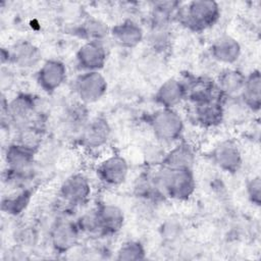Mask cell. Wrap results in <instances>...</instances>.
<instances>
[{"label": "cell", "mask_w": 261, "mask_h": 261, "mask_svg": "<svg viewBox=\"0 0 261 261\" xmlns=\"http://www.w3.org/2000/svg\"><path fill=\"white\" fill-rule=\"evenodd\" d=\"M246 192L250 202L256 206L261 204V178L259 175L251 178L246 187Z\"/></svg>", "instance_id": "29"}, {"label": "cell", "mask_w": 261, "mask_h": 261, "mask_svg": "<svg viewBox=\"0 0 261 261\" xmlns=\"http://www.w3.org/2000/svg\"><path fill=\"white\" fill-rule=\"evenodd\" d=\"M243 103L252 111H259L261 106V74L254 69L246 75L243 90L240 94Z\"/></svg>", "instance_id": "20"}, {"label": "cell", "mask_w": 261, "mask_h": 261, "mask_svg": "<svg viewBox=\"0 0 261 261\" xmlns=\"http://www.w3.org/2000/svg\"><path fill=\"white\" fill-rule=\"evenodd\" d=\"M211 159L221 170L236 173L242 165V153L239 146L230 140L218 143L212 150Z\"/></svg>", "instance_id": "6"}, {"label": "cell", "mask_w": 261, "mask_h": 261, "mask_svg": "<svg viewBox=\"0 0 261 261\" xmlns=\"http://www.w3.org/2000/svg\"><path fill=\"white\" fill-rule=\"evenodd\" d=\"M176 17L190 30L201 32L217 22L220 8L218 3L212 0H195L179 7Z\"/></svg>", "instance_id": "2"}, {"label": "cell", "mask_w": 261, "mask_h": 261, "mask_svg": "<svg viewBox=\"0 0 261 261\" xmlns=\"http://www.w3.org/2000/svg\"><path fill=\"white\" fill-rule=\"evenodd\" d=\"M36 99L33 95L20 93L6 104L7 118L12 122H18L24 127V122H28L31 115L35 112Z\"/></svg>", "instance_id": "17"}, {"label": "cell", "mask_w": 261, "mask_h": 261, "mask_svg": "<svg viewBox=\"0 0 261 261\" xmlns=\"http://www.w3.org/2000/svg\"><path fill=\"white\" fill-rule=\"evenodd\" d=\"M152 178L160 194L173 200H188L196 190V179L191 168H167L162 166Z\"/></svg>", "instance_id": "1"}, {"label": "cell", "mask_w": 261, "mask_h": 261, "mask_svg": "<svg viewBox=\"0 0 261 261\" xmlns=\"http://www.w3.org/2000/svg\"><path fill=\"white\" fill-rule=\"evenodd\" d=\"M111 135V127L106 118L96 116L88 120L80 134L81 143L84 147L97 149L104 146Z\"/></svg>", "instance_id": "7"}, {"label": "cell", "mask_w": 261, "mask_h": 261, "mask_svg": "<svg viewBox=\"0 0 261 261\" xmlns=\"http://www.w3.org/2000/svg\"><path fill=\"white\" fill-rule=\"evenodd\" d=\"M150 126L154 136L162 142H173L184 132L181 116L173 108H160L150 116Z\"/></svg>", "instance_id": "3"}, {"label": "cell", "mask_w": 261, "mask_h": 261, "mask_svg": "<svg viewBox=\"0 0 261 261\" xmlns=\"http://www.w3.org/2000/svg\"><path fill=\"white\" fill-rule=\"evenodd\" d=\"M212 57L221 63L232 64L234 63L241 55V45L240 43L230 36H222L216 39L211 48Z\"/></svg>", "instance_id": "19"}, {"label": "cell", "mask_w": 261, "mask_h": 261, "mask_svg": "<svg viewBox=\"0 0 261 261\" xmlns=\"http://www.w3.org/2000/svg\"><path fill=\"white\" fill-rule=\"evenodd\" d=\"M187 97L196 105L214 100H221L222 93L217 85L207 77H195L186 84Z\"/></svg>", "instance_id": "13"}, {"label": "cell", "mask_w": 261, "mask_h": 261, "mask_svg": "<svg viewBox=\"0 0 261 261\" xmlns=\"http://www.w3.org/2000/svg\"><path fill=\"white\" fill-rule=\"evenodd\" d=\"M81 231L87 233H101V228L97 216L96 209L83 214L76 221Z\"/></svg>", "instance_id": "28"}, {"label": "cell", "mask_w": 261, "mask_h": 261, "mask_svg": "<svg viewBox=\"0 0 261 261\" xmlns=\"http://www.w3.org/2000/svg\"><path fill=\"white\" fill-rule=\"evenodd\" d=\"M245 80L246 75L242 71L227 68L220 72L216 85L223 96H236L241 94Z\"/></svg>", "instance_id": "23"}, {"label": "cell", "mask_w": 261, "mask_h": 261, "mask_svg": "<svg viewBox=\"0 0 261 261\" xmlns=\"http://www.w3.org/2000/svg\"><path fill=\"white\" fill-rule=\"evenodd\" d=\"M66 79V66L57 59L46 60L37 72L38 85L47 93L57 90Z\"/></svg>", "instance_id": "9"}, {"label": "cell", "mask_w": 261, "mask_h": 261, "mask_svg": "<svg viewBox=\"0 0 261 261\" xmlns=\"http://www.w3.org/2000/svg\"><path fill=\"white\" fill-rule=\"evenodd\" d=\"M89 118L86 104L76 103L67 109L65 113L64 124L65 127H67L70 132H76L81 134Z\"/></svg>", "instance_id": "26"}, {"label": "cell", "mask_w": 261, "mask_h": 261, "mask_svg": "<svg viewBox=\"0 0 261 261\" xmlns=\"http://www.w3.org/2000/svg\"><path fill=\"white\" fill-rule=\"evenodd\" d=\"M33 192L29 189L22 190L17 194L7 196L2 199L1 209L9 215H18L29 206Z\"/></svg>", "instance_id": "25"}, {"label": "cell", "mask_w": 261, "mask_h": 261, "mask_svg": "<svg viewBox=\"0 0 261 261\" xmlns=\"http://www.w3.org/2000/svg\"><path fill=\"white\" fill-rule=\"evenodd\" d=\"M36 150L20 143H14L7 147L5 161L7 164V180L20 181L30 174L34 162Z\"/></svg>", "instance_id": "4"}, {"label": "cell", "mask_w": 261, "mask_h": 261, "mask_svg": "<svg viewBox=\"0 0 261 261\" xmlns=\"http://www.w3.org/2000/svg\"><path fill=\"white\" fill-rule=\"evenodd\" d=\"M224 109L221 100H214L195 105L196 120L203 126H215L221 123Z\"/></svg>", "instance_id": "21"}, {"label": "cell", "mask_w": 261, "mask_h": 261, "mask_svg": "<svg viewBox=\"0 0 261 261\" xmlns=\"http://www.w3.org/2000/svg\"><path fill=\"white\" fill-rule=\"evenodd\" d=\"M80 38L86 40V42H101L110 33L107 25L95 18H89L82 22L75 30Z\"/></svg>", "instance_id": "24"}, {"label": "cell", "mask_w": 261, "mask_h": 261, "mask_svg": "<svg viewBox=\"0 0 261 261\" xmlns=\"http://www.w3.org/2000/svg\"><path fill=\"white\" fill-rule=\"evenodd\" d=\"M195 162V153L188 144L181 143L171 149L162 159V166L167 168H191Z\"/></svg>", "instance_id": "22"}, {"label": "cell", "mask_w": 261, "mask_h": 261, "mask_svg": "<svg viewBox=\"0 0 261 261\" xmlns=\"http://www.w3.org/2000/svg\"><path fill=\"white\" fill-rule=\"evenodd\" d=\"M107 87V81L100 71H85L74 83L75 93L84 104L99 101L106 94Z\"/></svg>", "instance_id": "5"}, {"label": "cell", "mask_w": 261, "mask_h": 261, "mask_svg": "<svg viewBox=\"0 0 261 261\" xmlns=\"http://www.w3.org/2000/svg\"><path fill=\"white\" fill-rule=\"evenodd\" d=\"M110 34L114 41L123 48L137 47L144 38L142 28L132 19H124L110 29Z\"/></svg>", "instance_id": "15"}, {"label": "cell", "mask_w": 261, "mask_h": 261, "mask_svg": "<svg viewBox=\"0 0 261 261\" xmlns=\"http://www.w3.org/2000/svg\"><path fill=\"white\" fill-rule=\"evenodd\" d=\"M106 59V50L101 42H86L76 52L77 64L85 71H99Z\"/></svg>", "instance_id": "11"}, {"label": "cell", "mask_w": 261, "mask_h": 261, "mask_svg": "<svg viewBox=\"0 0 261 261\" xmlns=\"http://www.w3.org/2000/svg\"><path fill=\"white\" fill-rule=\"evenodd\" d=\"M97 216L102 234H112L120 230L124 223V213L116 205L105 203L97 209Z\"/></svg>", "instance_id": "18"}, {"label": "cell", "mask_w": 261, "mask_h": 261, "mask_svg": "<svg viewBox=\"0 0 261 261\" xmlns=\"http://www.w3.org/2000/svg\"><path fill=\"white\" fill-rule=\"evenodd\" d=\"M146 251L142 243L138 241H127L123 243L117 251V260H143L145 259Z\"/></svg>", "instance_id": "27"}, {"label": "cell", "mask_w": 261, "mask_h": 261, "mask_svg": "<svg viewBox=\"0 0 261 261\" xmlns=\"http://www.w3.org/2000/svg\"><path fill=\"white\" fill-rule=\"evenodd\" d=\"M9 62L21 68L35 67L41 60L42 53L40 49L32 42L18 41L8 49Z\"/></svg>", "instance_id": "14"}, {"label": "cell", "mask_w": 261, "mask_h": 261, "mask_svg": "<svg viewBox=\"0 0 261 261\" xmlns=\"http://www.w3.org/2000/svg\"><path fill=\"white\" fill-rule=\"evenodd\" d=\"M80 232L76 222L59 220L51 230V244L56 251L60 253L67 252L76 245Z\"/></svg>", "instance_id": "12"}, {"label": "cell", "mask_w": 261, "mask_h": 261, "mask_svg": "<svg viewBox=\"0 0 261 261\" xmlns=\"http://www.w3.org/2000/svg\"><path fill=\"white\" fill-rule=\"evenodd\" d=\"M187 97V89L184 82L177 79L165 81L155 93V101L161 108H174Z\"/></svg>", "instance_id": "16"}, {"label": "cell", "mask_w": 261, "mask_h": 261, "mask_svg": "<svg viewBox=\"0 0 261 261\" xmlns=\"http://www.w3.org/2000/svg\"><path fill=\"white\" fill-rule=\"evenodd\" d=\"M128 173V164L120 155H112L103 160L98 168L99 178L107 186L116 187L123 184Z\"/></svg>", "instance_id": "8"}, {"label": "cell", "mask_w": 261, "mask_h": 261, "mask_svg": "<svg viewBox=\"0 0 261 261\" xmlns=\"http://www.w3.org/2000/svg\"><path fill=\"white\" fill-rule=\"evenodd\" d=\"M89 179L81 173L68 176L60 187V196L67 204L80 205L85 203L91 196Z\"/></svg>", "instance_id": "10"}]
</instances>
